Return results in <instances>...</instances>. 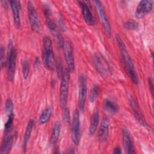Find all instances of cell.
<instances>
[{"instance_id": "1", "label": "cell", "mask_w": 154, "mask_h": 154, "mask_svg": "<svg viewBox=\"0 0 154 154\" xmlns=\"http://www.w3.org/2000/svg\"><path fill=\"white\" fill-rule=\"evenodd\" d=\"M116 41L121 52L122 60L124 67L126 70V73L128 74V76L131 79L133 83H134L135 84H137L138 83V78L134 69L132 60L126 49V47L120 36H116Z\"/></svg>"}, {"instance_id": "2", "label": "cell", "mask_w": 154, "mask_h": 154, "mask_svg": "<svg viewBox=\"0 0 154 154\" xmlns=\"http://www.w3.org/2000/svg\"><path fill=\"white\" fill-rule=\"evenodd\" d=\"M43 63L45 68L49 70H54L56 61L52 50V40L49 36L43 38Z\"/></svg>"}, {"instance_id": "3", "label": "cell", "mask_w": 154, "mask_h": 154, "mask_svg": "<svg viewBox=\"0 0 154 154\" xmlns=\"http://www.w3.org/2000/svg\"><path fill=\"white\" fill-rule=\"evenodd\" d=\"M70 71L66 68L61 79L60 89V103L63 108L66 107L70 78Z\"/></svg>"}, {"instance_id": "4", "label": "cell", "mask_w": 154, "mask_h": 154, "mask_svg": "<svg viewBox=\"0 0 154 154\" xmlns=\"http://www.w3.org/2000/svg\"><path fill=\"white\" fill-rule=\"evenodd\" d=\"M71 138L75 145H78L81 140V123L79 119V112L78 109H75L73 112L72 128Z\"/></svg>"}, {"instance_id": "5", "label": "cell", "mask_w": 154, "mask_h": 154, "mask_svg": "<svg viewBox=\"0 0 154 154\" xmlns=\"http://www.w3.org/2000/svg\"><path fill=\"white\" fill-rule=\"evenodd\" d=\"M8 46L9 54L8 59V77L9 81H13L16 72L17 52L15 48L13 47L11 40L9 42Z\"/></svg>"}, {"instance_id": "6", "label": "cell", "mask_w": 154, "mask_h": 154, "mask_svg": "<svg viewBox=\"0 0 154 154\" xmlns=\"http://www.w3.org/2000/svg\"><path fill=\"white\" fill-rule=\"evenodd\" d=\"M93 61L95 68L102 75L106 76L110 73V66L102 54H95L93 57Z\"/></svg>"}, {"instance_id": "7", "label": "cell", "mask_w": 154, "mask_h": 154, "mask_svg": "<svg viewBox=\"0 0 154 154\" xmlns=\"http://www.w3.org/2000/svg\"><path fill=\"white\" fill-rule=\"evenodd\" d=\"M28 16L31 29L35 32L40 31V25L37 11L33 4L29 1L27 4Z\"/></svg>"}, {"instance_id": "8", "label": "cell", "mask_w": 154, "mask_h": 154, "mask_svg": "<svg viewBox=\"0 0 154 154\" xmlns=\"http://www.w3.org/2000/svg\"><path fill=\"white\" fill-rule=\"evenodd\" d=\"M94 5L96 6V8L97 10L100 19L102 23V25H103L105 32L108 37H110L111 35V25H110L109 20L107 17V16L106 14L105 8L103 6V4L100 1H97V0L94 1Z\"/></svg>"}, {"instance_id": "9", "label": "cell", "mask_w": 154, "mask_h": 154, "mask_svg": "<svg viewBox=\"0 0 154 154\" xmlns=\"http://www.w3.org/2000/svg\"><path fill=\"white\" fill-rule=\"evenodd\" d=\"M78 104L80 110L83 111L84 109L87 91V82L85 76H84L83 75H81L78 78Z\"/></svg>"}, {"instance_id": "10", "label": "cell", "mask_w": 154, "mask_h": 154, "mask_svg": "<svg viewBox=\"0 0 154 154\" xmlns=\"http://www.w3.org/2000/svg\"><path fill=\"white\" fill-rule=\"evenodd\" d=\"M63 48L64 50L65 60L67 65V68L70 72H73L75 69V60L73 46L70 42L66 41L64 42V44Z\"/></svg>"}, {"instance_id": "11", "label": "cell", "mask_w": 154, "mask_h": 154, "mask_svg": "<svg viewBox=\"0 0 154 154\" xmlns=\"http://www.w3.org/2000/svg\"><path fill=\"white\" fill-rule=\"evenodd\" d=\"M122 139L123 147L126 153H134L135 150L131 132L125 127H124L122 129Z\"/></svg>"}, {"instance_id": "12", "label": "cell", "mask_w": 154, "mask_h": 154, "mask_svg": "<svg viewBox=\"0 0 154 154\" xmlns=\"http://www.w3.org/2000/svg\"><path fill=\"white\" fill-rule=\"evenodd\" d=\"M153 8V2L149 0H143L140 1L137 7L135 15L140 18L144 14L150 12Z\"/></svg>"}, {"instance_id": "13", "label": "cell", "mask_w": 154, "mask_h": 154, "mask_svg": "<svg viewBox=\"0 0 154 154\" xmlns=\"http://www.w3.org/2000/svg\"><path fill=\"white\" fill-rule=\"evenodd\" d=\"M78 3L79 6L81 8L82 16L85 22L88 25H90V26L94 25L95 24V19L91 12L90 11L88 7L84 2L79 1Z\"/></svg>"}, {"instance_id": "14", "label": "cell", "mask_w": 154, "mask_h": 154, "mask_svg": "<svg viewBox=\"0 0 154 154\" xmlns=\"http://www.w3.org/2000/svg\"><path fill=\"white\" fill-rule=\"evenodd\" d=\"M109 133V120L108 118L104 117L102 119L98 132V138L100 142L106 140Z\"/></svg>"}, {"instance_id": "15", "label": "cell", "mask_w": 154, "mask_h": 154, "mask_svg": "<svg viewBox=\"0 0 154 154\" xmlns=\"http://www.w3.org/2000/svg\"><path fill=\"white\" fill-rule=\"evenodd\" d=\"M130 100V103L131 105L132 106V108L133 109V111L134 112V115L135 117L136 118V119L137 120V121L139 122V123H140L142 126H147V124L143 116V114L139 108V106L137 103V102L134 99H133L132 97H131V99H129Z\"/></svg>"}, {"instance_id": "16", "label": "cell", "mask_w": 154, "mask_h": 154, "mask_svg": "<svg viewBox=\"0 0 154 154\" xmlns=\"http://www.w3.org/2000/svg\"><path fill=\"white\" fill-rule=\"evenodd\" d=\"M11 11L13 14V22L17 28L20 26V10L19 4L20 2L17 1H10Z\"/></svg>"}, {"instance_id": "17", "label": "cell", "mask_w": 154, "mask_h": 154, "mask_svg": "<svg viewBox=\"0 0 154 154\" xmlns=\"http://www.w3.org/2000/svg\"><path fill=\"white\" fill-rule=\"evenodd\" d=\"M34 125V120L33 119L29 120L28 123V125L26 126V128L25 132L24 137H23V143H22V148L25 152H26L27 144H28V143L31 137V133L32 131Z\"/></svg>"}, {"instance_id": "18", "label": "cell", "mask_w": 154, "mask_h": 154, "mask_svg": "<svg viewBox=\"0 0 154 154\" xmlns=\"http://www.w3.org/2000/svg\"><path fill=\"white\" fill-rule=\"evenodd\" d=\"M103 107L105 111L109 114H115L119 111V107L118 105L114 101L108 99H106L103 100Z\"/></svg>"}, {"instance_id": "19", "label": "cell", "mask_w": 154, "mask_h": 154, "mask_svg": "<svg viewBox=\"0 0 154 154\" xmlns=\"http://www.w3.org/2000/svg\"><path fill=\"white\" fill-rule=\"evenodd\" d=\"M99 122V113L98 110L95 111L91 118L90 126H89V134L93 135L96 131Z\"/></svg>"}, {"instance_id": "20", "label": "cell", "mask_w": 154, "mask_h": 154, "mask_svg": "<svg viewBox=\"0 0 154 154\" xmlns=\"http://www.w3.org/2000/svg\"><path fill=\"white\" fill-rule=\"evenodd\" d=\"M13 140H14V136L13 135H8L4 138L1 147V154H7L9 153V152L10 151L12 147Z\"/></svg>"}, {"instance_id": "21", "label": "cell", "mask_w": 154, "mask_h": 154, "mask_svg": "<svg viewBox=\"0 0 154 154\" xmlns=\"http://www.w3.org/2000/svg\"><path fill=\"white\" fill-rule=\"evenodd\" d=\"M61 131V124L60 122H57L55 123L52 131V134L50 140V144L52 147H54L58 141L60 134Z\"/></svg>"}, {"instance_id": "22", "label": "cell", "mask_w": 154, "mask_h": 154, "mask_svg": "<svg viewBox=\"0 0 154 154\" xmlns=\"http://www.w3.org/2000/svg\"><path fill=\"white\" fill-rule=\"evenodd\" d=\"M52 114V109L50 107H48L46 109H45L43 112H42L41 115L40 116L38 121L40 124H45L47 123L50 118L51 117Z\"/></svg>"}, {"instance_id": "23", "label": "cell", "mask_w": 154, "mask_h": 154, "mask_svg": "<svg viewBox=\"0 0 154 154\" xmlns=\"http://www.w3.org/2000/svg\"><path fill=\"white\" fill-rule=\"evenodd\" d=\"M22 74L23 78L26 79L28 77L30 70V66L29 61L26 59H23L22 61Z\"/></svg>"}, {"instance_id": "24", "label": "cell", "mask_w": 154, "mask_h": 154, "mask_svg": "<svg viewBox=\"0 0 154 154\" xmlns=\"http://www.w3.org/2000/svg\"><path fill=\"white\" fill-rule=\"evenodd\" d=\"M14 105L12 100L10 99H7L5 104V111L6 114L8 116L10 114H14Z\"/></svg>"}, {"instance_id": "25", "label": "cell", "mask_w": 154, "mask_h": 154, "mask_svg": "<svg viewBox=\"0 0 154 154\" xmlns=\"http://www.w3.org/2000/svg\"><path fill=\"white\" fill-rule=\"evenodd\" d=\"M99 96V88L97 86H94L90 91V102H95Z\"/></svg>"}, {"instance_id": "26", "label": "cell", "mask_w": 154, "mask_h": 154, "mask_svg": "<svg viewBox=\"0 0 154 154\" xmlns=\"http://www.w3.org/2000/svg\"><path fill=\"white\" fill-rule=\"evenodd\" d=\"M125 28L129 30H137L138 29V23L134 20H129L124 24Z\"/></svg>"}, {"instance_id": "27", "label": "cell", "mask_w": 154, "mask_h": 154, "mask_svg": "<svg viewBox=\"0 0 154 154\" xmlns=\"http://www.w3.org/2000/svg\"><path fill=\"white\" fill-rule=\"evenodd\" d=\"M14 117V114H10V116H8V120L6 122V123H5V126H4V132L6 134L8 133V132H10V131L12 127Z\"/></svg>"}, {"instance_id": "28", "label": "cell", "mask_w": 154, "mask_h": 154, "mask_svg": "<svg viewBox=\"0 0 154 154\" xmlns=\"http://www.w3.org/2000/svg\"><path fill=\"white\" fill-rule=\"evenodd\" d=\"M46 24L48 28L49 29V30L51 32H54V34L57 33L58 31L57 29V26H56L55 23L50 18H46Z\"/></svg>"}, {"instance_id": "29", "label": "cell", "mask_w": 154, "mask_h": 154, "mask_svg": "<svg viewBox=\"0 0 154 154\" xmlns=\"http://www.w3.org/2000/svg\"><path fill=\"white\" fill-rule=\"evenodd\" d=\"M55 68L57 69V75L58 76L59 78L61 79L63 75V73H64V72L63 71V65L61 64V61L60 60H58V61L56 62V64H55Z\"/></svg>"}, {"instance_id": "30", "label": "cell", "mask_w": 154, "mask_h": 154, "mask_svg": "<svg viewBox=\"0 0 154 154\" xmlns=\"http://www.w3.org/2000/svg\"><path fill=\"white\" fill-rule=\"evenodd\" d=\"M0 61H1V68H4L5 64V50L4 48L1 46L0 49Z\"/></svg>"}, {"instance_id": "31", "label": "cell", "mask_w": 154, "mask_h": 154, "mask_svg": "<svg viewBox=\"0 0 154 154\" xmlns=\"http://www.w3.org/2000/svg\"><path fill=\"white\" fill-rule=\"evenodd\" d=\"M42 10H43V12L45 14V16L46 17V18H50L49 17L51 15V8L49 7V6L48 4H43L42 6Z\"/></svg>"}, {"instance_id": "32", "label": "cell", "mask_w": 154, "mask_h": 154, "mask_svg": "<svg viewBox=\"0 0 154 154\" xmlns=\"http://www.w3.org/2000/svg\"><path fill=\"white\" fill-rule=\"evenodd\" d=\"M64 109V112H63V119L64 121L66 122H70V112L68 108L65 107Z\"/></svg>"}, {"instance_id": "33", "label": "cell", "mask_w": 154, "mask_h": 154, "mask_svg": "<svg viewBox=\"0 0 154 154\" xmlns=\"http://www.w3.org/2000/svg\"><path fill=\"white\" fill-rule=\"evenodd\" d=\"M148 83H149V87L150 88L151 92L153 93V81H152L151 78H149V79H148Z\"/></svg>"}, {"instance_id": "34", "label": "cell", "mask_w": 154, "mask_h": 154, "mask_svg": "<svg viewBox=\"0 0 154 154\" xmlns=\"http://www.w3.org/2000/svg\"><path fill=\"white\" fill-rule=\"evenodd\" d=\"M122 153V151H121V149L119 147L115 148L113 150V153H117V154H120Z\"/></svg>"}, {"instance_id": "35", "label": "cell", "mask_w": 154, "mask_h": 154, "mask_svg": "<svg viewBox=\"0 0 154 154\" xmlns=\"http://www.w3.org/2000/svg\"><path fill=\"white\" fill-rule=\"evenodd\" d=\"M39 63H40V61H39V59H38L37 58H36L35 59V61H34V64L35 66H37L38 64H39Z\"/></svg>"}]
</instances>
